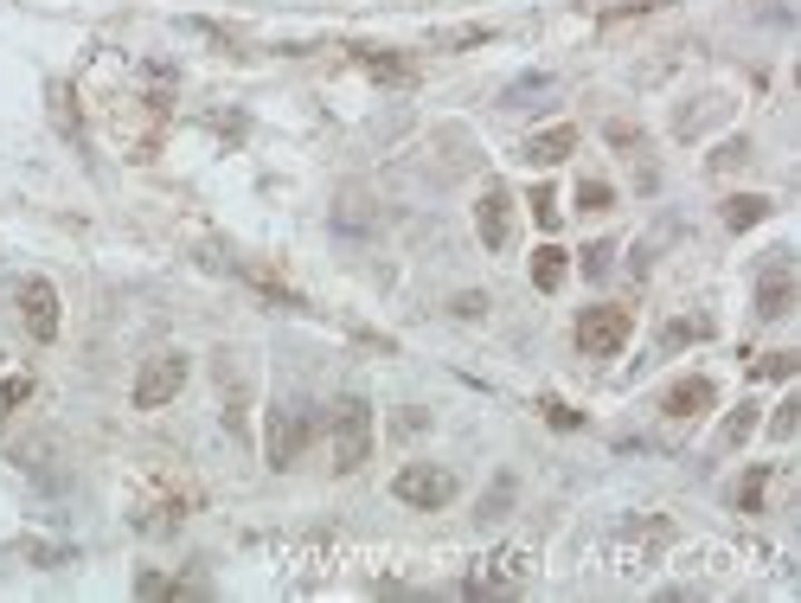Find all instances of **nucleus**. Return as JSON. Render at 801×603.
Instances as JSON below:
<instances>
[{
    "instance_id": "obj_26",
    "label": "nucleus",
    "mask_w": 801,
    "mask_h": 603,
    "mask_svg": "<svg viewBox=\"0 0 801 603\" xmlns=\"http://www.w3.org/2000/svg\"><path fill=\"white\" fill-rule=\"evenodd\" d=\"M456 315H462V321L488 315V295H475V289H468V295H456Z\"/></svg>"
},
{
    "instance_id": "obj_14",
    "label": "nucleus",
    "mask_w": 801,
    "mask_h": 603,
    "mask_svg": "<svg viewBox=\"0 0 801 603\" xmlns=\"http://www.w3.org/2000/svg\"><path fill=\"white\" fill-rule=\"evenodd\" d=\"M360 65H365V71H372V78H379V84H411V78H417L411 65H404V58H391V52H372V46H360Z\"/></svg>"
},
{
    "instance_id": "obj_17",
    "label": "nucleus",
    "mask_w": 801,
    "mask_h": 603,
    "mask_svg": "<svg viewBox=\"0 0 801 603\" xmlns=\"http://www.w3.org/2000/svg\"><path fill=\"white\" fill-rule=\"evenodd\" d=\"M27 398H32V379H27V372H13V379L0 386V418H13V411H20Z\"/></svg>"
},
{
    "instance_id": "obj_19",
    "label": "nucleus",
    "mask_w": 801,
    "mask_h": 603,
    "mask_svg": "<svg viewBox=\"0 0 801 603\" xmlns=\"http://www.w3.org/2000/svg\"><path fill=\"white\" fill-rule=\"evenodd\" d=\"M533 218H539L545 232H558V193L551 186H533Z\"/></svg>"
},
{
    "instance_id": "obj_10",
    "label": "nucleus",
    "mask_w": 801,
    "mask_h": 603,
    "mask_svg": "<svg viewBox=\"0 0 801 603\" xmlns=\"http://www.w3.org/2000/svg\"><path fill=\"white\" fill-rule=\"evenodd\" d=\"M712 405H719V386H712L705 372H693V379H680V386H673V392L661 398V411H667V418H705Z\"/></svg>"
},
{
    "instance_id": "obj_5",
    "label": "nucleus",
    "mask_w": 801,
    "mask_h": 603,
    "mask_svg": "<svg viewBox=\"0 0 801 603\" xmlns=\"http://www.w3.org/2000/svg\"><path fill=\"white\" fill-rule=\"evenodd\" d=\"M309 430H314V418L302 405H276V411H270V437H263L270 469H289V463L302 456V444H309Z\"/></svg>"
},
{
    "instance_id": "obj_18",
    "label": "nucleus",
    "mask_w": 801,
    "mask_h": 603,
    "mask_svg": "<svg viewBox=\"0 0 801 603\" xmlns=\"http://www.w3.org/2000/svg\"><path fill=\"white\" fill-rule=\"evenodd\" d=\"M795 411H801V398H782V405H775V418H770L775 444H789V437H795Z\"/></svg>"
},
{
    "instance_id": "obj_25",
    "label": "nucleus",
    "mask_w": 801,
    "mask_h": 603,
    "mask_svg": "<svg viewBox=\"0 0 801 603\" xmlns=\"http://www.w3.org/2000/svg\"><path fill=\"white\" fill-rule=\"evenodd\" d=\"M507 500H514V482H507V475H500V482H494V488H488V500H481V514H500V507H507Z\"/></svg>"
},
{
    "instance_id": "obj_21",
    "label": "nucleus",
    "mask_w": 801,
    "mask_h": 603,
    "mask_svg": "<svg viewBox=\"0 0 801 603\" xmlns=\"http://www.w3.org/2000/svg\"><path fill=\"white\" fill-rule=\"evenodd\" d=\"M750 430H756V405H737V411H731V424H724V444H744Z\"/></svg>"
},
{
    "instance_id": "obj_15",
    "label": "nucleus",
    "mask_w": 801,
    "mask_h": 603,
    "mask_svg": "<svg viewBox=\"0 0 801 603\" xmlns=\"http://www.w3.org/2000/svg\"><path fill=\"white\" fill-rule=\"evenodd\" d=\"M551 84H558V78H551V71H533V78L507 84V97H500V104H507V109H526V104H533V97H551Z\"/></svg>"
},
{
    "instance_id": "obj_3",
    "label": "nucleus",
    "mask_w": 801,
    "mask_h": 603,
    "mask_svg": "<svg viewBox=\"0 0 801 603\" xmlns=\"http://www.w3.org/2000/svg\"><path fill=\"white\" fill-rule=\"evenodd\" d=\"M391 495L404 500V507H449L456 500V475L442 469V463H404V469L391 475Z\"/></svg>"
},
{
    "instance_id": "obj_23",
    "label": "nucleus",
    "mask_w": 801,
    "mask_h": 603,
    "mask_svg": "<svg viewBox=\"0 0 801 603\" xmlns=\"http://www.w3.org/2000/svg\"><path fill=\"white\" fill-rule=\"evenodd\" d=\"M744 161H750V142L737 135V142H724L719 155H712V167H744Z\"/></svg>"
},
{
    "instance_id": "obj_24",
    "label": "nucleus",
    "mask_w": 801,
    "mask_h": 603,
    "mask_svg": "<svg viewBox=\"0 0 801 603\" xmlns=\"http://www.w3.org/2000/svg\"><path fill=\"white\" fill-rule=\"evenodd\" d=\"M609 257H616V244H590V251H584V276H603Z\"/></svg>"
},
{
    "instance_id": "obj_4",
    "label": "nucleus",
    "mask_w": 801,
    "mask_h": 603,
    "mask_svg": "<svg viewBox=\"0 0 801 603\" xmlns=\"http://www.w3.org/2000/svg\"><path fill=\"white\" fill-rule=\"evenodd\" d=\"M186 386V353H155L148 367L135 372V411H160V405H174Z\"/></svg>"
},
{
    "instance_id": "obj_13",
    "label": "nucleus",
    "mask_w": 801,
    "mask_h": 603,
    "mask_svg": "<svg viewBox=\"0 0 801 603\" xmlns=\"http://www.w3.org/2000/svg\"><path fill=\"white\" fill-rule=\"evenodd\" d=\"M565 251H558V244H539V251H533V289H545V295H551V289L565 283Z\"/></svg>"
},
{
    "instance_id": "obj_8",
    "label": "nucleus",
    "mask_w": 801,
    "mask_h": 603,
    "mask_svg": "<svg viewBox=\"0 0 801 603\" xmlns=\"http://www.w3.org/2000/svg\"><path fill=\"white\" fill-rule=\"evenodd\" d=\"M20 315H27L32 341H58V289L46 276H27L20 283Z\"/></svg>"
},
{
    "instance_id": "obj_22",
    "label": "nucleus",
    "mask_w": 801,
    "mask_h": 603,
    "mask_svg": "<svg viewBox=\"0 0 801 603\" xmlns=\"http://www.w3.org/2000/svg\"><path fill=\"white\" fill-rule=\"evenodd\" d=\"M795 353H770V360H763V367H756V379H795Z\"/></svg>"
},
{
    "instance_id": "obj_1",
    "label": "nucleus",
    "mask_w": 801,
    "mask_h": 603,
    "mask_svg": "<svg viewBox=\"0 0 801 603\" xmlns=\"http://www.w3.org/2000/svg\"><path fill=\"white\" fill-rule=\"evenodd\" d=\"M372 456V405L365 398H340L334 405V475H360Z\"/></svg>"
},
{
    "instance_id": "obj_29",
    "label": "nucleus",
    "mask_w": 801,
    "mask_h": 603,
    "mask_svg": "<svg viewBox=\"0 0 801 603\" xmlns=\"http://www.w3.org/2000/svg\"><path fill=\"white\" fill-rule=\"evenodd\" d=\"M545 418L558 424V430H577V424H584V418H577V411H570V405H545Z\"/></svg>"
},
{
    "instance_id": "obj_20",
    "label": "nucleus",
    "mask_w": 801,
    "mask_h": 603,
    "mask_svg": "<svg viewBox=\"0 0 801 603\" xmlns=\"http://www.w3.org/2000/svg\"><path fill=\"white\" fill-rule=\"evenodd\" d=\"M763 482H770L763 469H750L744 482H737V507H744V514H756V507H763Z\"/></svg>"
},
{
    "instance_id": "obj_28",
    "label": "nucleus",
    "mask_w": 801,
    "mask_h": 603,
    "mask_svg": "<svg viewBox=\"0 0 801 603\" xmlns=\"http://www.w3.org/2000/svg\"><path fill=\"white\" fill-rule=\"evenodd\" d=\"M609 142H616V148H642V129H628V123H609Z\"/></svg>"
},
{
    "instance_id": "obj_12",
    "label": "nucleus",
    "mask_w": 801,
    "mask_h": 603,
    "mask_svg": "<svg viewBox=\"0 0 801 603\" xmlns=\"http://www.w3.org/2000/svg\"><path fill=\"white\" fill-rule=\"evenodd\" d=\"M763 218H770V200H763V193L724 200V225H731V232H750V225H763Z\"/></svg>"
},
{
    "instance_id": "obj_6",
    "label": "nucleus",
    "mask_w": 801,
    "mask_h": 603,
    "mask_svg": "<svg viewBox=\"0 0 801 603\" xmlns=\"http://www.w3.org/2000/svg\"><path fill=\"white\" fill-rule=\"evenodd\" d=\"M526 577H533V558H526L519 546H500L494 558H481V572L468 577L462 591L468 597H494V591H514V584H526Z\"/></svg>"
},
{
    "instance_id": "obj_7",
    "label": "nucleus",
    "mask_w": 801,
    "mask_h": 603,
    "mask_svg": "<svg viewBox=\"0 0 801 603\" xmlns=\"http://www.w3.org/2000/svg\"><path fill=\"white\" fill-rule=\"evenodd\" d=\"M795 309V263H789V251H770V263H763V283H756V315L763 321H782Z\"/></svg>"
},
{
    "instance_id": "obj_11",
    "label": "nucleus",
    "mask_w": 801,
    "mask_h": 603,
    "mask_svg": "<svg viewBox=\"0 0 801 603\" xmlns=\"http://www.w3.org/2000/svg\"><path fill=\"white\" fill-rule=\"evenodd\" d=\"M570 148H577V129H570V123H558V129H539L533 142H526V148H519V155L533 161V167H558Z\"/></svg>"
},
{
    "instance_id": "obj_27",
    "label": "nucleus",
    "mask_w": 801,
    "mask_h": 603,
    "mask_svg": "<svg viewBox=\"0 0 801 603\" xmlns=\"http://www.w3.org/2000/svg\"><path fill=\"white\" fill-rule=\"evenodd\" d=\"M135 591H141V597H167V577H160V572H141V577H135Z\"/></svg>"
},
{
    "instance_id": "obj_16",
    "label": "nucleus",
    "mask_w": 801,
    "mask_h": 603,
    "mask_svg": "<svg viewBox=\"0 0 801 603\" xmlns=\"http://www.w3.org/2000/svg\"><path fill=\"white\" fill-rule=\"evenodd\" d=\"M577 206L584 212H609L616 206V186L609 181H577Z\"/></svg>"
},
{
    "instance_id": "obj_9",
    "label": "nucleus",
    "mask_w": 801,
    "mask_h": 603,
    "mask_svg": "<svg viewBox=\"0 0 801 603\" xmlns=\"http://www.w3.org/2000/svg\"><path fill=\"white\" fill-rule=\"evenodd\" d=\"M475 225H481V244H488V251H507V244H514V193H507L500 181L481 193V206H475Z\"/></svg>"
},
{
    "instance_id": "obj_2",
    "label": "nucleus",
    "mask_w": 801,
    "mask_h": 603,
    "mask_svg": "<svg viewBox=\"0 0 801 603\" xmlns=\"http://www.w3.org/2000/svg\"><path fill=\"white\" fill-rule=\"evenodd\" d=\"M628 334H635V315H628V309H609V302H603V309H584V315H577V347H584L590 360H616L622 347H628Z\"/></svg>"
}]
</instances>
